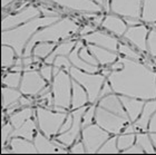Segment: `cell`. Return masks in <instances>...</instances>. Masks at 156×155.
Wrapping results in <instances>:
<instances>
[{
    "mask_svg": "<svg viewBox=\"0 0 156 155\" xmlns=\"http://www.w3.org/2000/svg\"><path fill=\"white\" fill-rule=\"evenodd\" d=\"M119 57L123 68L112 70L107 76L114 93L143 100L156 99V71L142 62Z\"/></svg>",
    "mask_w": 156,
    "mask_h": 155,
    "instance_id": "1",
    "label": "cell"
},
{
    "mask_svg": "<svg viewBox=\"0 0 156 155\" xmlns=\"http://www.w3.org/2000/svg\"><path fill=\"white\" fill-rule=\"evenodd\" d=\"M60 19V16H41L30 20L21 26L1 32L2 45H9L16 50L18 57H23V50L38 30L47 27Z\"/></svg>",
    "mask_w": 156,
    "mask_h": 155,
    "instance_id": "2",
    "label": "cell"
},
{
    "mask_svg": "<svg viewBox=\"0 0 156 155\" xmlns=\"http://www.w3.org/2000/svg\"><path fill=\"white\" fill-rule=\"evenodd\" d=\"M80 29V26L77 21L70 18V17H64L60 18L58 21L51 23L47 27H44L40 30L33 36L28 45L23 50V57L33 56V49L36 44L38 42H56L65 41L68 39H72V37L75 34H77Z\"/></svg>",
    "mask_w": 156,
    "mask_h": 155,
    "instance_id": "3",
    "label": "cell"
},
{
    "mask_svg": "<svg viewBox=\"0 0 156 155\" xmlns=\"http://www.w3.org/2000/svg\"><path fill=\"white\" fill-rule=\"evenodd\" d=\"M52 105L69 110L72 107L73 78L67 69H62L51 81Z\"/></svg>",
    "mask_w": 156,
    "mask_h": 155,
    "instance_id": "4",
    "label": "cell"
},
{
    "mask_svg": "<svg viewBox=\"0 0 156 155\" xmlns=\"http://www.w3.org/2000/svg\"><path fill=\"white\" fill-rule=\"evenodd\" d=\"M68 71L73 79L79 83L86 89L89 103L96 104V102H98L99 99L101 87L105 81H107V77L99 73H86L74 66Z\"/></svg>",
    "mask_w": 156,
    "mask_h": 155,
    "instance_id": "5",
    "label": "cell"
},
{
    "mask_svg": "<svg viewBox=\"0 0 156 155\" xmlns=\"http://www.w3.org/2000/svg\"><path fill=\"white\" fill-rule=\"evenodd\" d=\"M35 110H36V120L39 131L49 139L58 135L60 127L68 116V113L56 112L42 106H37Z\"/></svg>",
    "mask_w": 156,
    "mask_h": 155,
    "instance_id": "6",
    "label": "cell"
},
{
    "mask_svg": "<svg viewBox=\"0 0 156 155\" xmlns=\"http://www.w3.org/2000/svg\"><path fill=\"white\" fill-rule=\"evenodd\" d=\"M95 123L113 135H118L130 123V121L128 117L119 116L97 105L95 114Z\"/></svg>",
    "mask_w": 156,
    "mask_h": 155,
    "instance_id": "7",
    "label": "cell"
},
{
    "mask_svg": "<svg viewBox=\"0 0 156 155\" xmlns=\"http://www.w3.org/2000/svg\"><path fill=\"white\" fill-rule=\"evenodd\" d=\"M111 137V133L97 124H90L81 129V141L86 147V153H98L103 144Z\"/></svg>",
    "mask_w": 156,
    "mask_h": 155,
    "instance_id": "8",
    "label": "cell"
},
{
    "mask_svg": "<svg viewBox=\"0 0 156 155\" xmlns=\"http://www.w3.org/2000/svg\"><path fill=\"white\" fill-rule=\"evenodd\" d=\"M42 13L39 9V6L35 5H29V6L25 7L23 10H20L18 13H12V15H8V16L2 18V31L3 30H9L12 28H16L18 26H21L23 23H28L30 20L41 17Z\"/></svg>",
    "mask_w": 156,
    "mask_h": 155,
    "instance_id": "9",
    "label": "cell"
},
{
    "mask_svg": "<svg viewBox=\"0 0 156 155\" xmlns=\"http://www.w3.org/2000/svg\"><path fill=\"white\" fill-rule=\"evenodd\" d=\"M47 84L48 81L42 77L38 70H26L23 73L19 89L25 96H38Z\"/></svg>",
    "mask_w": 156,
    "mask_h": 155,
    "instance_id": "10",
    "label": "cell"
},
{
    "mask_svg": "<svg viewBox=\"0 0 156 155\" xmlns=\"http://www.w3.org/2000/svg\"><path fill=\"white\" fill-rule=\"evenodd\" d=\"M111 11L122 18H137L142 17L143 0H111Z\"/></svg>",
    "mask_w": 156,
    "mask_h": 155,
    "instance_id": "11",
    "label": "cell"
},
{
    "mask_svg": "<svg viewBox=\"0 0 156 155\" xmlns=\"http://www.w3.org/2000/svg\"><path fill=\"white\" fill-rule=\"evenodd\" d=\"M87 110L86 105L83 107H79L77 110H74L72 112L73 114V125L72 127L65 133H60L56 136V139L60 142L66 147H70L74 144L78 136L80 134L81 129H83V116H84L85 112Z\"/></svg>",
    "mask_w": 156,
    "mask_h": 155,
    "instance_id": "12",
    "label": "cell"
},
{
    "mask_svg": "<svg viewBox=\"0 0 156 155\" xmlns=\"http://www.w3.org/2000/svg\"><path fill=\"white\" fill-rule=\"evenodd\" d=\"M150 29L151 28H148V25L144 23L137 26L128 27L125 35L123 36L124 41L135 47L138 52H147V36Z\"/></svg>",
    "mask_w": 156,
    "mask_h": 155,
    "instance_id": "13",
    "label": "cell"
},
{
    "mask_svg": "<svg viewBox=\"0 0 156 155\" xmlns=\"http://www.w3.org/2000/svg\"><path fill=\"white\" fill-rule=\"evenodd\" d=\"M52 2L64 9L84 13H101L104 9L93 0H45Z\"/></svg>",
    "mask_w": 156,
    "mask_h": 155,
    "instance_id": "14",
    "label": "cell"
},
{
    "mask_svg": "<svg viewBox=\"0 0 156 155\" xmlns=\"http://www.w3.org/2000/svg\"><path fill=\"white\" fill-rule=\"evenodd\" d=\"M80 39H83L87 44H93V45L99 46V47L106 48L114 52H118V47H119L120 41L117 37H115L112 34H107V32L96 29L95 31L90 32L88 35L80 37Z\"/></svg>",
    "mask_w": 156,
    "mask_h": 155,
    "instance_id": "15",
    "label": "cell"
},
{
    "mask_svg": "<svg viewBox=\"0 0 156 155\" xmlns=\"http://www.w3.org/2000/svg\"><path fill=\"white\" fill-rule=\"evenodd\" d=\"M101 27L117 38H123L126 30L128 29V26L125 23L124 18L112 13H108V15H105L104 20L101 23Z\"/></svg>",
    "mask_w": 156,
    "mask_h": 155,
    "instance_id": "16",
    "label": "cell"
},
{
    "mask_svg": "<svg viewBox=\"0 0 156 155\" xmlns=\"http://www.w3.org/2000/svg\"><path fill=\"white\" fill-rule=\"evenodd\" d=\"M156 112V99H150L145 102L140 116L137 118L133 124L135 133L148 132V125H150L151 118L153 114Z\"/></svg>",
    "mask_w": 156,
    "mask_h": 155,
    "instance_id": "17",
    "label": "cell"
},
{
    "mask_svg": "<svg viewBox=\"0 0 156 155\" xmlns=\"http://www.w3.org/2000/svg\"><path fill=\"white\" fill-rule=\"evenodd\" d=\"M98 106H101L108 110L109 112L112 113H115L117 115H119V116H123V117H128L127 115L126 110L124 108V105L122 103V100H120V97L119 95H117L115 93H112L107 96H104L101 97V99L98 100Z\"/></svg>",
    "mask_w": 156,
    "mask_h": 155,
    "instance_id": "18",
    "label": "cell"
},
{
    "mask_svg": "<svg viewBox=\"0 0 156 155\" xmlns=\"http://www.w3.org/2000/svg\"><path fill=\"white\" fill-rule=\"evenodd\" d=\"M34 143H35L38 153H69L67 152V149L60 147L57 144H55L41 132L36 133Z\"/></svg>",
    "mask_w": 156,
    "mask_h": 155,
    "instance_id": "19",
    "label": "cell"
},
{
    "mask_svg": "<svg viewBox=\"0 0 156 155\" xmlns=\"http://www.w3.org/2000/svg\"><path fill=\"white\" fill-rule=\"evenodd\" d=\"M119 97L124 105V108H125L127 115H128L130 123H134L140 116L146 100L133 98V97H127V96H119Z\"/></svg>",
    "mask_w": 156,
    "mask_h": 155,
    "instance_id": "20",
    "label": "cell"
},
{
    "mask_svg": "<svg viewBox=\"0 0 156 155\" xmlns=\"http://www.w3.org/2000/svg\"><path fill=\"white\" fill-rule=\"evenodd\" d=\"M87 47L91 54L95 56V58L98 60L101 66H108V65L111 66L119 57L118 52H114L106 48L99 47V46L93 45V44H87Z\"/></svg>",
    "mask_w": 156,
    "mask_h": 155,
    "instance_id": "21",
    "label": "cell"
},
{
    "mask_svg": "<svg viewBox=\"0 0 156 155\" xmlns=\"http://www.w3.org/2000/svg\"><path fill=\"white\" fill-rule=\"evenodd\" d=\"M9 146L10 151L12 153H23V154H35L38 153L35 143L33 141L26 139L23 137H19V136H13L9 141Z\"/></svg>",
    "mask_w": 156,
    "mask_h": 155,
    "instance_id": "22",
    "label": "cell"
},
{
    "mask_svg": "<svg viewBox=\"0 0 156 155\" xmlns=\"http://www.w3.org/2000/svg\"><path fill=\"white\" fill-rule=\"evenodd\" d=\"M77 41L78 40L68 39V40H65V41H62V44H59V45L54 49V52H52L47 58L44 59V64L52 65L54 64V60H55V58L57 56H69V54L73 52V49L75 48Z\"/></svg>",
    "mask_w": 156,
    "mask_h": 155,
    "instance_id": "23",
    "label": "cell"
},
{
    "mask_svg": "<svg viewBox=\"0 0 156 155\" xmlns=\"http://www.w3.org/2000/svg\"><path fill=\"white\" fill-rule=\"evenodd\" d=\"M89 103L88 94L79 83L73 79V96H72V107L70 110H77L79 107L85 106Z\"/></svg>",
    "mask_w": 156,
    "mask_h": 155,
    "instance_id": "24",
    "label": "cell"
},
{
    "mask_svg": "<svg viewBox=\"0 0 156 155\" xmlns=\"http://www.w3.org/2000/svg\"><path fill=\"white\" fill-rule=\"evenodd\" d=\"M37 126H38V124H36V122L33 118H30L27 122H25L20 127L13 129L11 137L19 136V137H23V139H29V141L34 142V139H35V135H36Z\"/></svg>",
    "mask_w": 156,
    "mask_h": 155,
    "instance_id": "25",
    "label": "cell"
},
{
    "mask_svg": "<svg viewBox=\"0 0 156 155\" xmlns=\"http://www.w3.org/2000/svg\"><path fill=\"white\" fill-rule=\"evenodd\" d=\"M140 20L148 26L156 23V0H143Z\"/></svg>",
    "mask_w": 156,
    "mask_h": 155,
    "instance_id": "26",
    "label": "cell"
},
{
    "mask_svg": "<svg viewBox=\"0 0 156 155\" xmlns=\"http://www.w3.org/2000/svg\"><path fill=\"white\" fill-rule=\"evenodd\" d=\"M34 113H36V110H34V108L31 106L23 107V110H18V112L10 115L9 122L12 124V126L15 128H18V127H20L25 122L30 120V118L33 117Z\"/></svg>",
    "mask_w": 156,
    "mask_h": 155,
    "instance_id": "27",
    "label": "cell"
},
{
    "mask_svg": "<svg viewBox=\"0 0 156 155\" xmlns=\"http://www.w3.org/2000/svg\"><path fill=\"white\" fill-rule=\"evenodd\" d=\"M2 108L6 110L10 105L19 102V99L23 96V93L18 88H10L2 86Z\"/></svg>",
    "mask_w": 156,
    "mask_h": 155,
    "instance_id": "28",
    "label": "cell"
},
{
    "mask_svg": "<svg viewBox=\"0 0 156 155\" xmlns=\"http://www.w3.org/2000/svg\"><path fill=\"white\" fill-rule=\"evenodd\" d=\"M18 55L16 50L9 45L1 46V67L2 69H9L15 65Z\"/></svg>",
    "mask_w": 156,
    "mask_h": 155,
    "instance_id": "29",
    "label": "cell"
},
{
    "mask_svg": "<svg viewBox=\"0 0 156 155\" xmlns=\"http://www.w3.org/2000/svg\"><path fill=\"white\" fill-rule=\"evenodd\" d=\"M56 47V42H38L33 49V56L39 59H45L54 52Z\"/></svg>",
    "mask_w": 156,
    "mask_h": 155,
    "instance_id": "30",
    "label": "cell"
},
{
    "mask_svg": "<svg viewBox=\"0 0 156 155\" xmlns=\"http://www.w3.org/2000/svg\"><path fill=\"white\" fill-rule=\"evenodd\" d=\"M118 54H120V56L126 57V58L142 62V55H140V52H138L135 47H133V46L129 45V44H128V42H126V41L119 42Z\"/></svg>",
    "mask_w": 156,
    "mask_h": 155,
    "instance_id": "31",
    "label": "cell"
},
{
    "mask_svg": "<svg viewBox=\"0 0 156 155\" xmlns=\"http://www.w3.org/2000/svg\"><path fill=\"white\" fill-rule=\"evenodd\" d=\"M135 143H137L144 150L145 153H156L153 141L151 139V135L148 132L136 133V141H135Z\"/></svg>",
    "mask_w": 156,
    "mask_h": 155,
    "instance_id": "32",
    "label": "cell"
},
{
    "mask_svg": "<svg viewBox=\"0 0 156 155\" xmlns=\"http://www.w3.org/2000/svg\"><path fill=\"white\" fill-rule=\"evenodd\" d=\"M21 79H23V74L20 71H8L2 76V86L19 89Z\"/></svg>",
    "mask_w": 156,
    "mask_h": 155,
    "instance_id": "33",
    "label": "cell"
},
{
    "mask_svg": "<svg viewBox=\"0 0 156 155\" xmlns=\"http://www.w3.org/2000/svg\"><path fill=\"white\" fill-rule=\"evenodd\" d=\"M136 133H120L117 135V146L120 153L135 144Z\"/></svg>",
    "mask_w": 156,
    "mask_h": 155,
    "instance_id": "34",
    "label": "cell"
},
{
    "mask_svg": "<svg viewBox=\"0 0 156 155\" xmlns=\"http://www.w3.org/2000/svg\"><path fill=\"white\" fill-rule=\"evenodd\" d=\"M120 151L118 150V146H117V135H114L113 137H109V139L106 141V142L103 144L98 153H112V154H116V153H119Z\"/></svg>",
    "mask_w": 156,
    "mask_h": 155,
    "instance_id": "35",
    "label": "cell"
},
{
    "mask_svg": "<svg viewBox=\"0 0 156 155\" xmlns=\"http://www.w3.org/2000/svg\"><path fill=\"white\" fill-rule=\"evenodd\" d=\"M147 54L156 59V29L151 28L147 36Z\"/></svg>",
    "mask_w": 156,
    "mask_h": 155,
    "instance_id": "36",
    "label": "cell"
},
{
    "mask_svg": "<svg viewBox=\"0 0 156 155\" xmlns=\"http://www.w3.org/2000/svg\"><path fill=\"white\" fill-rule=\"evenodd\" d=\"M79 56H80V58L83 59L84 62L88 63V64L94 65V66H98V67L101 66L97 59L95 58V56L93 55L90 52V50L88 49L87 45H84L80 48V50H79Z\"/></svg>",
    "mask_w": 156,
    "mask_h": 155,
    "instance_id": "37",
    "label": "cell"
},
{
    "mask_svg": "<svg viewBox=\"0 0 156 155\" xmlns=\"http://www.w3.org/2000/svg\"><path fill=\"white\" fill-rule=\"evenodd\" d=\"M96 104H91L90 106L87 107V110L85 112L84 116H83V127L87 125L93 124V121H95V114H96Z\"/></svg>",
    "mask_w": 156,
    "mask_h": 155,
    "instance_id": "38",
    "label": "cell"
},
{
    "mask_svg": "<svg viewBox=\"0 0 156 155\" xmlns=\"http://www.w3.org/2000/svg\"><path fill=\"white\" fill-rule=\"evenodd\" d=\"M15 127L12 126V124L10 123H5L2 124V129H1V143H2V147H5L8 141H10L11 139V134H12Z\"/></svg>",
    "mask_w": 156,
    "mask_h": 155,
    "instance_id": "39",
    "label": "cell"
},
{
    "mask_svg": "<svg viewBox=\"0 0 156 155\" xmlns=\"http://www.w3.org/2000/svg\"><path fill=\"white\" fill-rule=\"evenodd\" d=\"M52 66L56 68H65V69H67V70H69L70 68L73 67L72 63H70V60H69L68 56H57L55 58V60H54V64H52Z\"/></svg>",
    "mask_w": 156,
    "mask_h": 155,
    "instance_id": "40",
    "label": "cell"
},
{
    "mask_svg": "<svg viewBox=\"0 0 156 155\" xmlns=\"http://www.w3.org/2000/svg\"><path fill=\"white\" fill-rule=\"evenodd\" d=\"M39 73L48 83L52 81V79H54V67H52V65L44 64L39 68Z\"/></svg>",
    "mask_w": 156,
    "mask_h": 155,
    "instance_id": "41",
    "label": "cell"
},
{
    "mask_svg": "<svg viewBox=\"0 0 156 155\" xmlns=\"http://www.w3.org/2000/svg\"><path fill=\"white\" fill-rule=\"evenodd\" d=\"M69 153H77V154H81V153H86V147L84 145L83 141H78L77 143L73 144L69 149Z\"/></svg>",
    "mask_w": 156,
    "mask_h": 155,
    "instance_id": "42",
    "label": "cell"
},
{
    "mask_svg": "<svg viewBox=\"0 0 156 155\" xmlns=\"http://www.w3.org/2000/svg\"><path fill=\"white\" fill-rule=\"evenodd\" d=\"M114 93V91H113V87H112V85L109 84V81H106L104 83V85H103V87H101V94H99V99H101V97L104 96H107V95H109V94ZM98 99V100H99Z\"/></svg>",
    "mask_w": 156,
    "mask_h": 155,
    "instance_id": "43",
    "label": "cell"
},
{
    "mask_svg": "<svg viewBox=\"0 0 156 155\" xmlns=\"http://www.w3.org/2000/svg\"><path fill=\"white\" fill-rule=\"evenodd\" d=\"M72 125H73V114L72 113H68V116H67L66 121L64 122V124L62 125V127H60L59 134H60V133L67 132V131H68V129L72 127Z\"/></svg>",
    "mask_w": 156,
    "mask_h": 155,
    "instance_id": "44",
    "label": "cell"
},
{
    "mask_svg": "<svg viewBox=\"0 0 156 155\" xmlns=\"http://www.w3.org/2000/svg\"><path fill=\"white\" fill-rule=\"evenodd\" d=\"M96 29H97V26H95V25H93V23H89V25H86V26H84L81 29H79L78 34H79V36H80V37H83V36L88 35V34H90V32L95 31Z\"/></svg>",
    "mask_w": 156,
    "mask_h": 155,
    "instance_id": "45",
    "label": "cell"
},
{
    "mask_svg": "<svg viewBox=\"0 0 156 155\" xmlns=\"http://www.w3.org/2000/svg\"><path fill=\"white\" fill-rule=\"evenodd\" d=\"M122 153H125V154H133V153H137V154H142V153H145L144 152V150L140 147L137 143H135V144H133V145L130 146V147H128L127 150H125L124 152Z\"/></svg>",
    "mask_w": 156,
    "mask_h": 155,
    "instance_id": "46",
    "label": "cell"
},
{
    "mask_svg": "<svg viewBox=\"0 0 156 155\" xmlns=\"http://www.w3.org/2000/svg\"><path fill=\"white\" fill-rule=\"evenodd\" d=\"M124 20H125V23H127L128 27H134V26H137V25L143 23L142 20L137 19V18H124Z\"/></svg>",
    "mask_w": 156,
    "mask_h": 155,
    "instance_id": "47",
    "label": "cell"
},
{
    "mask_svg": "<svg viewBox=\"0 0 156 155\" xmlns=\"http://www.w3.org/2000/svg\"><path fill=\"white\" fill-rule=\"evenodd\" d=\"M19 103H20V105H21V107H29L33 105L34 100L31 99V98H28V97H26L25 95H23L21 98L19 99Z\"/></svg>",
    "mask_w": 156,
    "mask_h": 155,
    "instance_id": "48",
    "label": "cell"
},
{
    "mask_svg": "<svg viewBox=\"0 0 156 155\" xmlns=\"http://www.w3.org/2000/svg\"><path fill=\"white\" fill-rule=\"evenodd\" d=\"M93 1H95L96 3H98L99 6H101L103 8H104L106 11H111V5H109V2H111V0H93Z\"/></svg>",
    "mask_w": 156,
    "mask_h": 155,
    "instance_id": "49",
    "label": "cell"
},
{
    "mask_svg": "<svg viewBox=\"0 0 156 155\" xmlns=\"http://www.w3.org/2000/svg\"><path fill=\"white\" fill-rule=\"evenodd\" d=\"M148 132L156 133V112L153 114V116L151 118L150 125H148Z\"/></svg>",
    "mask_w": 156,
    "mask_h": 155,
    "instance_id": "50",
    "label": "cell"
},
{
    "mask_svg": "<svg viewBox=\"0 0 156 155\" xmlns=\"http://www.w3.org/2000/svg\"><path fill=\"white\" fill-rule=\"evenodd\" d=\"M39 9H40V11H41L42 16H59L57 13H50L49 10H47L46 8H44V7L39 6Z\"/></svg>",
    "mask_w": 156,
    "mask_h": 155,
    "instance_id": "51",
    "label": "cell"
},
{
    "mask_svg": "<svg viewBox=\"0 0 156 155\" xmlns=\"http://www.w3.org/2000/svg\"><path fill=\"white\" fill-rule=\"evenodd\" d=\"M13 1H16V0H2L1 1V7L3 8H6V7H8L11 2H13Z\"/></svg>",
    "mask_w": 156,
    "mask_h": 155,
    "instance_id": "52",
    "label": "cell"
},
{
    "mask_svg": "<svg viewBox=\"0 0 156 155\" xmlns=\"http://www.w3.org/2000/svg\"><path fill=\"white\" fill-rule=\"evenodd\" d=\"M150 133V132H148ZM151 135V139L153 141V144H154V147H155V151H156V133H150Z\"/></svg>",
    "mask_w": 156,
    "mask_h": 155,
    "instance_id": "53",
    "label": "cell"
},
{
    "mask_svg": "<svg viewBox=\"0 0 156 155\" xmlns=\"http://www.w3.org/2000/svg\"><path fill=\"white\" fill-rule=\"evenodd\" d=\"M150 26H151V28H155V29H156V23H152V25H150Z\"/></svg>",
    "mask_w": 156,
    "mask_h": 155,
    "instance_id": "54",
    "label": "cell"
}]
</instances>
